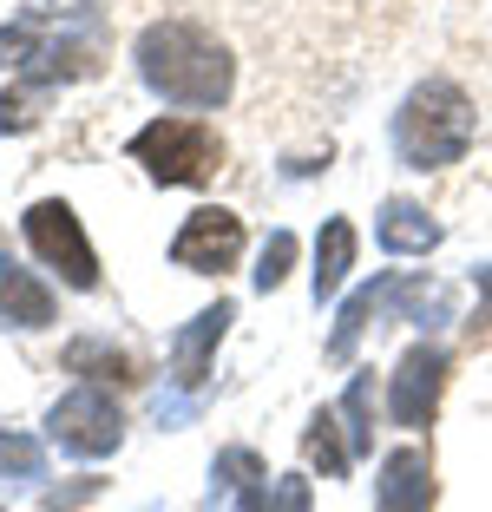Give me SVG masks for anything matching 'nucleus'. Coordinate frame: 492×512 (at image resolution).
I'll use <instances>...</instances> for the list:
<instances>
[{"mask_svg":"<svg viewBox=\"0 0 492 512\" xmlns=\"http://www.w3.org/2000/svg\"><path fill=\"white\" fill-rule=\"evenodd\" d=\"M138 73L171 106L210 112L230 99V53L204 27H191V20H151L138 33Z\"/></svg>","mask_w":492,"mask_h":512,"instance_id":"nucleus-1","label":"nucleus"},{"mask_svg":"<svg viewBox=\"0 0 492 512\" xmlns=\"http://www.w3.org/2000/svg\"><path fill=\"white\" fill-rule=\"evenodd\" d=\"M473 145V99L453 79H427L407 92V106L394 112V151L414 171H440L453 158H466Z\"/></svg>","mask_w":492,"mask_h":512,"instance_id":"nucleus-2","label":"nucleus"},{"mask_svg":"<svg viewBox=\"0 0 492 512\" xmlns=\"http://www.w3.org/2000/svg\"><path fill=\"white\" fill-rule=\"evenodd\" d=\"M132 158L158 184H204L210 171H217V158H224V145H217V132L197 125V119H158V125H145V132L132 138Z\"/></svg>","mask_w":492,"mask_h":512,"instance_id":"nucleus-3","label":"nucleus"},{"mask_svg":"<svg viewBox=\"0 0 492 512\" xmlns=\"http://www.w3.org/2000/svg\"><path fill=\"white\" fill-rule=\"evenodd\" d=\"M27 243H33V256L53 263L73 289H99V256H92V243H86V230H79L73 204H60V197L33 204V211H27Z\"/></svg>","mask_w":492,"mask_h":512,"instance_id":"nucleus-4","label":"nucleus"},{"mask_svg":"<svg viewBox=\"0 0 492 512\" xmlns=\"http://www.w3.org/2000/svg\"><path fill=\"white\" fill-rule=\"evenodd\" d=\"M46 434H53V447L79 453V460H99V453H112L125 440V421H119V407H112V394L73 388L53 414H46Z\"/></svg>","mask_w":492,"mask_h":512,"instance_id":"nucleus-5","label":"nucleus"},{"mask_svg":"<svg viewBox=\"0 0 492 512\" xmlns=\"http://www.w3.org/2000/svg\"><path fill=\"white\" fill-rule=\"evenodd\" d=\"M440 388H447V355L433 342H414L394 368V388H388V414L394 427H427L433 407H440Z\"/></svg>","mask_w":492,"mask_h":512,"instance_id":"nucleus-6","label":"nucleus"},{"mask_svg":"<svg viewBox=\"0 0 492 512\" xmlns=\"http://www.w3.org/2000/svg\"><path fill=\"white\" fill-rule=\"evenodd\" d=\"M243 256V217L230 211H191L178 230V243H171V263L178 270H197V276H217L230 270Z\"/></svg>","mask_w":492,"mask_h":512,"instance_id":"nucleus-7","label":"nucleus"},{"mask_svg":"<svg viewBox=\"0 0 492 512\" xmlns=\"http://www.w3.org/2000/svg\"><path fill=\"white\" fill-rule=\"evenodd\" d=\"M210 512H269V480L250 447H224L210 467Z\"/></svg>","mask_w":492,"mask_h":512,"instance_id":"nucleus-8","label":"nucleus"},{"mask_svg":"<svg viewBox=\"0 0 492 512\" xmlns=\"http://www.w3.org/2000/svg\"><path fill=\"white\" fill-rule=\"evenodd\" d=\"M374 512H433V467L420 447H394L381 460V493Z\"/></svg>","mask_w":492,"mask_h":512,"instance_id":"nucleus-9","label":"nucleus"},{"mask_svg":"<svg viewBox=\"0 0 492 512\" xmlns=\"http://www.w3.org/2000/svg\"><path fill=\"white\" fill-rule=\"evenodd\" d=\"M230 302H210L204 316H191L178 329V342H171V368H178V381L184 388H204V368H210V348L224 342V329H230Z\"/></svg>","mask_w":492,"mask_h":512,"instance_id":"nucleus-10","label":"nucleus"},{"mask_svg":"<svg viewBox=\"0 0 492 512\" xmlns=\"http://www.w3.org/2000/svg\"><path fill=\"white\" fill-rule=\"evenodd\" d=\"M0 322H14V329H46L53 322V289L33 270H20L14 256H0Z\"/></svg>","mask_w":492,"mask_h":512,"instance_id":"nucleus-11","label":"nucleus"},{"mask_svg":"<svg viewBox=\"0 0 492 512\" xmlns=\"http://www.w3.org/2000/svg\"><path fill=\"white\" fill-rule=\"evenodd\" d=\"M401 289H407L401 276H381V283L355 289V296L342 302V316H335V335H328V355H335V362H348V355H355V342L368 335V322L381 316L388 302H401Z\"/></svg>","mask_w":492,"mask_h":512,"instance_id":"nucleus-12","label":"nucleus"},{"mask_svg":"<svg viewBox=\"0 0 492 512\" xmlns=\"http://www.w3.org/2000/svg\"><path fill=\"white\" fill-rule=\"evenodd\" d=\"M348 270H355V224L348 217H328L322 237H315V302L335 296L348 283Z\"/></svg>","mask_w":492,"mask_h":512,"instance_id":"nucleus-13","label":"nucleus"},{"mask_svg":"<svg viewBox=\"0 0 492 512\" xmlns=\"http://www.w3.org/2000/svg\"><path fill=\"white\" fill-rule=\"evenodd\" d=\"M381 243H388L394 256H427L433 243H440V224H433L420 204H407V197H394L388 211H381Z\"/></svg>","mask_w":492,"mask_h":512,"instance_id":"nucleus-14","label":"nucleus"},{"mask_svg":"<svg viewBox=\"0 0 492 512\" xmlns=\"http://www.w3.org/2000/svg\"><path fill=\"white\" fill-rule=\"evenodd\" d=\"M66 368H73V375H92V368H99V375H112V381H138V362L125 348L99 342V335H79V342L66 348Z\"/></svg>","mask_w":492,"mask_h":512,"instance_id":"nucleus-15","label":"nucleus"},{"mask_svg":"<svg viewBox=\"0 0 492 512\" xmlns=\"http://www.w3.org/2000/svg\"><path fill=\"white\" fill-rule=\"evenodd\" d=\"M302 453H309V460L328 473V480H335V473H348V460H355V453L335 440V414H328V407L309 421V434H302Z\"/></svg>","mask_w":492,"mask_h":512,"instance_id":"nucleus-16","label":"nucleus"},{"mask_svg":"<svg viewBox=\"0 0 492 512\" xmlns=\"http://www.w3.org/2000/svg\"><path fill=\"white\" fill-rule=\"evenodd\" d=\"M368 407H374V381L368 375H355L348 381V394H342V421H348V453H368L374 447V427H368Z\"/></svg>","mask_w":492,"mask_h":512,"instance_id":"nucleus-17","label":"nucleus"},{"mask_svg":"<svg viewBox=\"0 0 492 512\" xmlns=\"http://www.w3.org/2000/svg\"><path fill=\"white\" fill-rule=\"evenodd\" d=\"M289 263H296V237L289 230H276V237L263 243V256H256V289H283V276H289Z\"/></svg>","mask_w":492,"mask_h":512,"instance_id":"nucleus-18","label":"nucleus"},{"mask_svg":"<svg viewBox=\"0 0 492 512\" xmlns=\"http://www.w3.org/2000/svg\"><path fill=\"white\" fill-rule=\"evenodd\" d=\"M0 473H20V480H40V447L27 434H0Z\"/></svg>","mask_w":492,"mask_h":512,"instance_id":"nucleus-19","label":"nucleus"},{"mask_svg":"<svg viewBox=\"0 0 492 512\" xmlns=\"http://www.w3.org/2000/svg\"><path fill=\"white\" fill-rule=\"evenodd\" d=\"M269 512H309V480L302 473H283L269 486Z\"/></svg>","mask_w":492,"mask_h":512,"instance_id":"nucleus-20","label":"nucleus"},{"mask_svg":"<svg viewBox=\"0 0 492 512\" xmlns=\"http://www.w3.org/2000/svg\"><path fill=\"white\" fill-rule=\"evenodd\" d=\"M92 493H99V480H79L73 493H53V499H46V512H73L79 499H92Z\"/></svg>","mask_w":492,"mask_h":512,"instance_id":"nucleus-21","label":"nucleus"},{"mask_svg":"<svg viewBox=\"0 0 492 512\" xmlns=\"http://www.w3.org/2000/svg\"><path fill=\"white\" fill-rule=\"evenodd\" d=\"M479 322H492V263L479 270Z\"/></svg>","mask_w":492,"mask_h":512,"instance_id":"nucleus-22","label":"nucleus"}]
</instances>
